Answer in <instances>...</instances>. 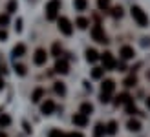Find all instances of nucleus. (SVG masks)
Instances as JSON below:
<instances>
[{
    "instance_id": "28",
    "label": "nucleus",
    "mask_w": 150,
    "mask_h": 137,
    "mask_svg": "<svg viewBox=\"0 0 150 137\" xmlns=\"http://www.w3.org/2000/svg\"><path fill=\"white\" fill-rule=\"evenodd\" d=\"M110 2H112V0H97V7H99L101 11H106L110 7Z\"/></svg>"
},
{
    "instance_id": "21",
    "label": "nucleus",
    "mask_w": 150,
    "mask_h": 137,
    "mask_svg": "<svg viewBox=\"0 0 150 137\" xmlns=\"http://www.w3.org/2000/svg\"><path fill=\"white\" fill-rule=\"evenodd\" d=\"M75 24H77V28H79V29H86V28L90 26V20H88V18H84V17H79L77 20H75Z\"/></svg>"
},
{
    "instance_id": "4",
    "label": "nucleus",
    "mask_w": 150,
    "mask_h": 137,
    "mask_svg": "<svg viewBox=\"0 0 150 137\" xmlns=\"http://www.w3.org/2000/svg\"><path fill=\"white\" fill-rule=\"evenodd\" d=\"M57 28H59V31H61L62 35H66V37H70L73 33V26H71V22L66 17H59L57 18Z\"/></svg>"
},
{
    "instance_id": "5",
    "label": "nucleus",
    "mask_w": 150,
    "mask_h": 137,
    "mask_svg": "<svg viewBox=\"0 0 150 137\" xmlns=\"http://www.w3.org/2000/svg\"><path fill=\"white\" fill-rule=\"evenodd\" d=\"M101 60H103L104 70H115V68H117V60H115V57L112 55L110 51H104L101 55Z\"/></svg>"
},
{
    "instance_id": "1",
    "label": "nucleus",
    "mask_w": 150,
    "mask_h": 137,
    "mask_svg": "<svg viewBox=\"0 0 150 137\" xmlns=\"http://www.w3.org/2000/svg\"><path fill=\"white\" fill-rule=\"evenodd\" d=\"M130 15H132V18L137 22L139 28H146V26H148V17H146V13L141 9L139 6H132Z\"/></svg>"
},
{
    "instance_id": "25",
    "label": "nucleus",
    "mask_w": 150,
    "mask_h": 137,
    "mask_svg": "<svg viewBox=\"0 0 150 137\" xmlns=\"http://www.w3.org/2000/svg\"><path fill=\"white\" fill-rule=\"evenodd\" d=\"M53 90H55V93H59V95H64V93H66V86L62 84V82H55V84H53Z\"/></svg>"
},
{
    "instance_id": "6",
    "label": "nucleus",
    "mask_w": 150,
    "mask_h": 137,
    "mask_svg": "<svg viewBox=\"0 0 150 137\" xmlns=\"http://www.w3.org/2000/svg\"><path fill=\"white\" fill-rule=\"evenodd\" d=\"M46 60H48V53H46V49L39 48V49L35 51V55H33V62H35L37 66H44V64H46Z\"/></svg>"
},
{
    "instance_id": "29",
    "label": "nucleus",
    "mask_w": 150,
    "mask_h": 137,
    "mask_svg": "<svg viewBox=\"0 0 150 137\" xmlns=\"http://www.w3.org/2000/svg\"><path fill=\"white\" fill-rule=\"evenodd\" d=\"M112 15H114L115 18H121V17H123V7H121V6H115L114 9H112Z\"/></svg>"
},
{
    "instance_id": "37",
    "label": "nucleus",
    "mask_w": 150,
    "mask_h": 137,
    "mask_svg": "<svg viewBox=\"0 0 150 137\" xmlns=\"http://www.w3.org/2000/svg\"><path fill=\"white\" fill-rule=\"evenodd\" d=\"M117 70H119V71H125V70H126V66H125L123 62H117Z\"/></svg>"
},
{
    "instance_id": "18",
    "label": "nucleus",
    "mask_w": 150,
    "mask_h": 137,
    "mask_svg": "<svg viewBox=\"0 0 150 137\" xmlns=\"http://www.w3.org/2000/svg\"><path fill=\"white\" fill-rule=\"evenodd\" d=\"M123 84H125L126 88H134V86L137 84V77H136V75H130V77H126V79L123 81Z\"/></svg>"
},
{
    "instance_id": "32",
    "label": "nucleus",
    "mask_w": 150,
    "mask_h": 137,
    "mask_svg": "<svg viewBox=\"0 0 150 137\" xmlns=\"http://www.w3.org/2000/svg\"><path fill=\"white\" fill-rule=\"evenodd\" d=\"M50 137H68V133H64L61 130H51L50 132Z\"/></svg>"
},
{
    "instance_id": "38",
    "label": "nucleus",
    "mask_w": 150,
    "mask_h": 137,
    "mask_svg": "<svg viewBox=\"0 0 150 137\" xmlns=\"http://www.w3.org/2000/svg\"><path fill=\"white\" fill-rule=\"evenodd\" d=\"M4 88V81H2V68H0V90Z\"/></svg>"
},
{
    "instance_id": "14",
    "label": "nucleus",
    "mask_w": 150,
    "mask_h": 137,
    "mask_svg": "<svg viewBox=\"0 0 150 137\" xmlns=\"http://www.w3.org/2000/svg\"><path fill=\"white\" fill-rule=\"evenodd\" d=\"M126 128H128L130 132H139L141 130V123L137 119H130L128 123H126Z\"/></svg>"
},
{
    "instance_id": "36",
    "label": "nucleus",
    "mask_w": 150,
    "mask_h": 137,
    "mask_svg": "<svg viewBox=\"0 0 150 137\" xmlns=\"http://www.w3.org/2000/svg\"><path fill=\"white\" fill-rule=\"evenodd\" d=\"M68 137H84L81 132H71V133H68Z\"/></svg>"
},
{
    "instance_id": "13",
    "label": "nucleus",
    "mask_w": 150,
    "mask_h": 137,
    "mask_svg": "<svg viewBox=\"0 0 150 137\" xmlns=\"http://www.w3.org/2000/svg\"><path fill=\"white\" fill-rule=\"evenodd\" d=\"M101 57H99V53H97L95 49H86V60H88V62H97V60H99Z\"/></svg>"
},
{
    "instance_id": "23",
    "label": "nucleus",
    "mask_w": 150,
    "mask_h": 137,
    "mask_svg": "<svg viewBox=\"0 0 150 137\" xmlns=\"http://www.w3.org/2000/svg\"><path fill=\"white\" fill-rule=\"evenodd\" d=\"M92 112H93V104H90V102H82V104H81V113L90 115Z\"/></svg>"
},
{
    "instance_id": "7",
    "label": "nucleus",
    "mask_w": 150,
    "mask_h": 137,
    "mask_svg": "<svg viewBox=\"0 0 150 137\" xmlns=\"http://www.w3.org/2000/svg\"><path fill=\"white\" fill-rule=\"evenodd\" d=\"M55 71L57 73H61V75H66L70 71V64H68V60H64V59H57V62H55Z\"/></svg>"
},
{
    "instance_id": "10",
    "label": "nucleus",
    "mask_w": 150,
    "mask_h": 137,
    "mask_svg": "<svg viewBox=\"0 0 150 137\" xmlns=\"http://www.w3.org/2000/svg\"><path fill=\"white\" fill-rule=\"evenodd\" d=\"M119 55H121L123 60H132L134 57H136V51H134L132 46H123L121 51H119Z\"/></svg>"
},
{
    "instance_id": "26",
    "label": "nucleus",
    "mask_w": 150,
    "mask_h": 137,
    "mask_svg": "<svg viewBox=\"0 0 150 137\" xmlns=\"http://www.w3.org/2000/svg\"><path fill=\"white\" fill-rule=\"evenodd\" d=\"M61 53H62V48H61V44H59V42H55L53 44V48H51V55H53V57H61Z\"/></svg>"
},
{
    "instance_id": "17",
    "label": "nucleus",
    "mask_w": 150,
    "mask_h": 137,
    "mask_svg": "<svg viewBox=\"0 0 150 137\" xmlns=\"http://www.w3.org/2000/svg\"><path fill=\"white\" fill-rule=\"evenodd\" d=\"M42 97H44V88H37L33 93H31V101L33 102H39Z\"/></svg>"
},
{
    "instance_id": "24",
    "label": "nucleus",
    "mask_w": 150,
    "mask_h": 137,
    "mask_svg": "<svg viewBox=\"0 0 150 137\" xmlns=\"http://www.w3.org/2000/svg\"><path fill=\"white\" fill-rule=\"evenodd\" d=\"M9 124H11V117L7 115V113H2V115H0V128H6Z\"/></svg>"
},
{
    "instance_id": "15",
    "label": "nucleus",
    "mask_w": 150,
    "mask_h": 137,
    "mask_svg": "<svg viewBox=\"0 0 150 137\" xmlns=\"http://www.w3.org/2000/svg\"><path fill=\"white\" fill-rule=\"evenodd\" d=\"M26 55V46L24 44H17L13 48V57L17 59V57H24Z\"/></svg>"
},
{
    "instance_id": "20",
    "label": "nucleus",
    "mask_w": 150,
    "mask_h": 137,
    "mask_svg": "<svg viewBox=\"0 0 150 137\" xmlns=\"http://www.w3.org/2000/svg\"><path fill=\"white\" fill-rule=\"evenodd\" d=\"M104 133H106V126H104L103 123H97L95 124V135L93 137H103Z\"/></svg>"
},
{
    "instance_id": "34",
    "label": "nucleus",
    "mask_w": 150,
    "mask_h": 137,
    "mask_svg": "<svg viewBox=\"0 0 150 137\" xmlns=\"http://www.w3.org/2000/svg\"><path fill=\"white\" fill-rule=\"evenodd\" d=\"M101 102L104 104V102H110V93H103V91H101Z\"/></svg>"
},
{
    "instance_id": "12",
    "label": "nucleus",
    "mask_w": 150,
    "mask_h": 137,
    "mask_svg": "<svg viewBox=\"0 0 150 137\" xmlns=\"http://www.w3.org/2000/svg\"><path fill=\"white\" fill-rule=\"evenodd\" d=\"M128 102H132V97L128 93H119L115 97V106H119V104H128Z\"/></svg>"
},
{
    "instance_id": "9",
    "label": "nucleus",
    "mask_w": 150,
    "mask_h": 137,
    "mask_svg": "<svg viewBox=\"0 0 150 137\" xmlns=\"http://www.w3.org/2000/svg\"><path fill=\"white\" fill-rule=\"evenodd\" d=\"M55 108H57L55 102L51 101V99H46V101L42 102V106H40V112L44 113V115H51V113L55 112Z\"/></svg>"
},
{
    "instance_id": "19",
    "label": "nucleus",
    "mask_w": 150,
    "mask_h": 137,
    "mask_svg": "<svg viewBox=\"0 0 150 137\" xmlns=\"http://www.w3.org/2000/svg\"><path fill=\"white\" fill-rule=\"evenodd\" d=\"M73 6L77 11H84L88 7V0H73Z\"/></svg>"
},
{
    "instance_id": "40",
    "label": "nucleus",
    "mask_w": 150,
    "mask_h": 137,
    "mask_svg": "<svg viewBox=\"0 0 150 137\" xmlns=\"http://www.w3.org/2000/svg\"><path fill=\"white\" fill-rule=\"evenodd\" d=\"M0 137H7V135H6V133H4V132H2V133H0Z\"/></svg>"
},
{
    "instance_id": "11",
    "label": "nucleus",
    "mask_w": 150,
    "mask_h": 137,
    "mask_svg": "<svg viewBox=\"0 0 150 137\" xmlns=\"http://www.w3.org/2000/svg\"><path fill=\"white\" fill-rule=\"evenodd\" d=\"M114 90H115V82L112 81V79H106V81H103V84H101V91L103 93H114Z\"/></svg>"
},
{
    "instance_id": "2",
    "label": "nucleus",
    "mask_w": 150,
    "mask_h": 137,
    "mask_svg": "<svg viewBox=\"0 0 150 137\" xmlns=\"http://www.w3.org/2000/svg\"><path fill=\"white\" fill-rule=\"evenodd\" d=\"M61 6H62L61 0H50V2L46 4V18H48V20H55V18L59 17Z\"/></svg>"
},
{
    "instance_id": "16",
    "label": "nucleus",
    "mask_w": 150,
    "mask_h": 137,
    "mask_svg": "<svg viewBox=\"0 0 150 137\" xmlns=\"http://www.w3.org/2000/svg\"><path fill=\"white\" fill-rule=\"evenodd\" d=\"M126 113H128V115H139V110H137V106L136 104H134V101L132 102H128V104H126ZM141 115H143V113H141Z\"/></svg>"
},
{
    "instance_id": "8",
    "label": "nucleus",
    "mask_w": 150,
    "mask_h": 137,
    "mask_svg": "<svg viewBox=\"0 0 150 137\" xmlns=\"http://www.w3.org/2000/svg\"><path fill=\"white\" fill-rule=\"evenodd\" d=\"M71 123L75 124V126H79V128H84L86 124H88V115H84V113H75V115L71 117Z\"/></svg>"
},
{
    "instance_id": "30",
    "label": "nucleus",
    "mask_w": 150,
    "mask_h": 137,
    "mask_svg": "<svg viewBox=\"0 0 150 137\" xmlns=\"http://www.w3.org/2000/svg\"><path fill=\"white\" fill-rule=\"evenodd\" d=\"M17 7H18L17 0H11V2L7 4V13H15V11H17Z\"/></svg>"
},
{
    "instance_id": "39",
    "label": "nucleus",
    "mask_w": 150,
    "mask_h": 137,
    "mask_svg": "<svg viewBox=\"0 0 150 137\" xmlns=\"http://www.w3.org/2000/svg\"><path fill=\"white\" fill-rule=\"evenodd\" d=\"M146 106H148V110H150V97L146 99Z\"/></svg>"
},
{
    "instance_id": "31",
    "label": "nucleus",
    "mask_w": 150,
    "mask_h": 137,
    "mask_svg": "<svg viewBox=\"0 0 150 137\" xmlns=\"http://www.w3.org/2000/svg\"><path fill=\"white\" fill-rule=\"evenodd\" d=\"M15 71L24 77V75H26V66H24V64H15Z\"/></svg>"
},
{
    "instance_id": "35",
    "label": "nucleus",
    "mask_w": 150,
    "mask_h": 137,
    "mask_svg": "<svg viewBox=\"0 0 150 137\" xmlns=\"http://www.w3.org/2000/svg\"><path fill=\"white\" fill-rule=\"evenodd\" d=\"M0 40H7V31H6V29H0Z\"/></svg>"
},
{
    "instance_id": "3",
    "label": "nucleus",
    "mask_w": 150,
    "mask_h": 137,
    "mask_svg": "<svg viewBox=\"0 0 150 137\" xmlns=\"http://www.w3.org/2000/svg\"><path fill=\"white\" fill-rule=\"evenodd\" d=\"M90 33H92V39L95 42H99V44H106L108 42V37H106V33H104V29H103L101 24H95Z\"/></svg>"
},
{
    "instance_id": "22",
    "label": "nucleus",
    "mask_w": 150,
    "mask_h": 137,
    "mask_svg": "<svg viewBox=\"0 0 150 137\" xmlns=\"http://www.w3.org/2000/svg\"><path fill=\"white\" fill-rule=\"evenodd\" d=\"M106 133L108 135H115L117 133V123L115 121H110V123L106 124Z\"/></svg>"
},
{
    "instance_id": "33",
    "label": "nucleus",
    "mask_w": 150,
    "mask_h": 137,
    "mask_svg": "<svg viewBox=\"0 0 150 137\" xmlns=\"http://www.w3.org/2000/svg\"><path fill=\"white\" fill-rule=\"evenodd\" d=\"M7 24H9V17L7 15H0V28H4Z\"/></svg>"
},
{
    "instance_id": "27",
    "label": "nucleus",
    "mask_w": 150,
    "mask_h": 137,
    "mask_svg": "<svg viewBox=\"0 0 150 137\" xmlns=\"http://www.w3.org/2000/svg\"><path fill=\"white\" fill-rule=\"evenodd\" d=\"M104 75V68H93L92 70V79H101Z\"/></svg>"
}]
</instances>
